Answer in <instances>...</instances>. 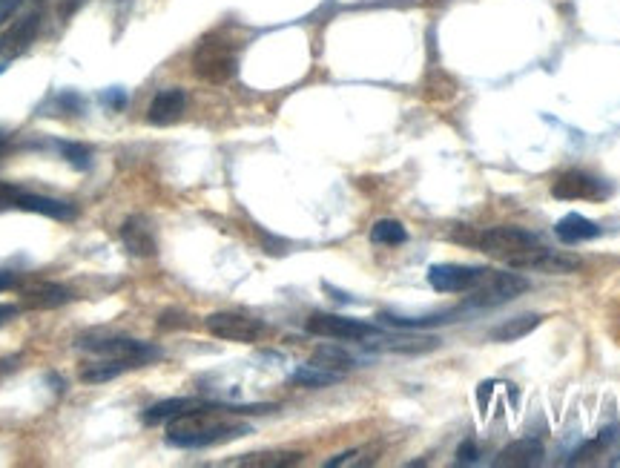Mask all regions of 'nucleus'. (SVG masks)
<instances>
[{
  "instance_id": "nucleus-1",
  "label": "nucleus",
  "mask_w": 620,
  "mask_h": 468,
  "mask_svg": "<svg viewBox=\"0 0 620 468\" xmlns=\"http://www.w3.org/2000/svg\"><path fill=\"white\" fill-rule=\"evenodd\" d=\"M244 434H250V425L233 420V414L227 411V405L219 402H207L201 408L184 411L167 423V446L173 448H210L239 440Z\"/></svg>"
},
{
  "instance_id": "nucleus-2",
  "label": "nucleus",
  "mask_w": 620,
  "mask_h": 468,
  "mask_svg": "<svg viewBox=\"0 0 620 468\" xmlns=\"http://www.w3.org/2000/svg\"><path fill=\"white\" fill-rule=\"evenodd\" d=\"M480 247L483 253L506 262L509 268L520 270H540V262L546 259L549 247L540 245V239L532 230L523 227H488L486 233H480Z\"/></svg>"
},
{
  "instance_id": "nucleus-3",
  "label": "nucleus",
  "mask_w": 620,
  "mask_h": 468,
  "mask_svg": "<svg viewBox=\"0 0 620 468\" xmlns=\"http://www.w3.org/2000/svg\"><path fill=\"white\" fill-rule=\"evenodd\" d=\"M0 210H23V213H38L55 222H75L78 219V207L72 201L52 199L41 193H29L18 184L0 181Z\"/></svg>"
},
{
  "instance_id": "nucleus-4",
  "label": "nucleus",
  "mask_w": 620,
  "mask_h": 468,
  "mask_svg": "<svg viewBox=\"0 0 620 468\" xmlns=\"http://www.w3.org/2000/svg\"><path fill=\"white\" fill-rule=\"evenodd\" d=\"M239 67V58H236V46L224 38H204L196 52H193V72L199 75L201 81H210V84H224L236 75Z\"/></svg>"
},
{
  "instance_id": "nucleus-5",
  "label": "nucleus",
  "mask_w": 620,
  "mask_h": 468,
  "mask_svg": "<svg viewBox=\"0 0 620 468\" xmlns=\"http://www.w3.org/2000/svg\"><path fill=\"white\" fill-rule=\"evenodd\" d=\"M305 328H308V334L339 339V342H365V339L379 334L377 325L354 319V316H339V313H313L305 322Z\"/></svg>"
},
{
  "instance_id": "nucleus-6",
  "label": "nucleus",
  "mask_w": 620,
  "mask_h": 468,
  "mask_svg": "<svg viewBox=\"0 0 620 468\" xmlns=\"http://www.w3.org/2000/svg\"><path fill=\"white\" fill-rule=\"evenodd\" d=\"M526 288H529V282L520 279V276H514V273L488 270L483 285L477 290H471L468 305H471V308H497V305H506L511 299H517Z\"/></svg>"
},
{
  "instance_id": "nucleus-7",
  "label": "nucleus",
  "mask_w": 620,
  "mask_h": 468,
  "mask_svg": "<svg viewBox=\"0 0 620 468\" xmlns=\"http://www.w3.org/2000/svg\"><path fill=\"white\" fill-rule=\"evenodd\" d=\"M204 328L216 339L224 342H256L259 336L265 334V325L253 316H244V313H210L204 319Z\"/></svg>"
},
{
  "instance_id": "nucleus-8",
  "label": "nucleus",
  "mask_w": 620,
  "mask_h": 468,
  "mask_svg": "<svg viewBox=\"0 0 620 468\" xmlns=\"http://www.w3.org/2000/svg\"><path fill=\"white\" fill-rule=\"evenodd\" d=\"M488 268H471V265H431L428 268V285L437 293H471L483 285Z\"/></svg>"
},
{
  "instance_id": "nucleus-9",
  "label": "nucleus",
  "mask_w": 620,
  "mask_h": 468,
  "mask_svg": "<svg viewBox=\"0 0 620 468\" xmlns=\"http://www.w3.org/2000/svg\"><path fill=\"white\" fill-rule=\"evenodd\" d=\"M552 193L554 199L563 201H577V199L600 201L609 196V187H606L600 179H595V176H589V173L569 170V173H563V176L554 179Z\"/></svg>"
},
{
  "instance_id": "nucleus-10",
  "label": "nucleus",
  "mask_w": 620,
  "mask_h": 468,
  "mask_svg": "<svg viewBox=\"0 0 620 468\" xmlns=\"http://www.w3.org/2000/svg\"><path fill=\"white\" fill-rule=\"evenodd\" d=\"M41 21H44L41 12H29V15H23L21 21H15L0 35V55H3V61L18 58V55H23L29 46L35 44V38L41 32Z\"/></svg>"
},
{
  "instance_id": "nucleus-11",
  "label": "nucleus",
  "mask_w": 620,
  "mask_h": 468,
  "mask_svg": "<svg viewBox=\"0 0 620 468\" xmlns=\"http://www.w3.org/2000/svg\"><path fill=\"white\" fill-rule=\"evenodd\" d=\"M153 365L150 357H101L95 362H89L87 368L81 371V379L89 382V385H101V382H110V379H118L121 374H130L135 368H147Z\"/></svg>"
},
{
  "instance_id": "nucleus-12",
  "label": "nucleus",
  "mask_w": 620,
  "mask_h": 468,
  "mask_svg": "<svg viewBox=\"0 0 620 468\" xmlns=\"http://www.w3.org/2000/svg\"><path fill=\"white\" fill-rule=\"evenodd\" d=\"M121 245L130 256L138 259H150L158 253V239L153 233V224L147 222L144 216H130L127 222L121 224Z\"/></svg>"
},
{
  "instance_id": "nucleus-13",
  "label": "nucleus",
  "mask_w": 620,
  "mask_h": 468,
  "mask_svg": "<svg viewBox=\"0 0 620 468\" xmlns=\"http://www.w3.org/2000/svg\"><path fill=\"white\" fill-rule=\"evenodd\" d=\"M187 107V92L178 90V87H170V90H161L150 101L147 107V121L155 124V127H170L181 118V112Z\"/></svg>"
},
{
  "instance_id": "nucleus-14",
  "label": "nucleus",
  "mask_w": 620,
  "mask_h": 468,
  "mask_svg": "<svg viewBox=\"0 0 620 468\" xmlns=\"http://www.w3.org/2000/svg\"><path fill=\"white\" fill-rule=\"evenodd\" d=\"M365 348L371 351H394V354H425L440 348L437 336H371L365 339Z\"/></svg>"
},
{
  "instance_id": "nucleus-15",
  "label": "nucleus",
  "mask_w": 620,
  "mask_h": 468,
  "mask_svg": "<svg viewBox=\"0 0 620 468\" xmlns=\"http://www.w3.org/2000/svg\"><path fill=\"white\" fill-rule=\"evenodd\" d=\"M72 299H75L72 290L58 285V282H38V285L23 290V305L35 308V311H52V308L67 305Z\"/></svg>"
},
{
  "instance_id": "nucleus-16",
  "label": "nucleus",
  "mask_w": 620,
  "mask_h": 468,
  "mask_svg": "<svg viewBox=\"0 0 620 468\" xmlns=\"http://www.w3.org/2000/svg\"><path fill=\"white\" fill-rule=\"evenodd\" d=\"M543 443L540 440H517V443H509L497 454L494 466H509V468H529V466H540L543 463Z\"/></svg>"
},
{
  "instance_id": "nucleus-17",
  "label": "nucleus",
  "mask_w": 620,
  "mask_h": 468,
  "mask_svg": "<svg viewBox=\"0 0 620 468\" xmlns=\"http://www.w3.org/2000/svg\"><path fill=\"white\" fill-rule=\"evenodd\" d=\"M554 233L563 245H577V242H589V239H598L600 227L592 219L580 216V213H569L563 216L560 222L554 224Z\"/></svg>"
},
{
  "instance_id": "nucleus-18",
  "label": "nucleus",
  "mask_w": 620,
  "mask_h": 468,
  "mask_svg": "<svg viewBox=\"0 0 620 468\" xmlns=\"http://www.w3.org/2000/svg\"><path fill=\"white\" fill-rule=\"evenodd\" d=\"M201 405H207V400H201V397H173V400H161L144 411V423L147 425L170 423V420L178 417V414L193 411V408H201Z\"/></svg>"
},
{
  "instance_id": "nucleus-19",
  "label": "nucleus",
  "mask_w": 620,
  "mask_h": 468,
  "mask_svg": "<svg viewBox=\"0 0 620 468\" xmlns=\"http://www.w3.org/2000/svg\"><path fill=\"white\" fill-rule=\"evenodd\" d=\"M302 463L299 451H259V454H244L230 460L227 466H250V468H285Z\"/></svg>"
},
{
  "instance_id": "nucleus-20",
  "label": "nucleus",
  "mask_w": 620,
  "mask_h": 468,
  "mask_svg": "<svg viewBox=\"0 0 620 468\" xmlns=\"http://www.w3.org/2000/svg\"><path fill=\"white\" fill-rule=\"evenodd\" d=\"M313 362L322 365V368H331V371H339V374H348L362 365V359L354 357L348 348H339V345H319L313 351Z\"/></svg>"
},
{
  "instance_id": "nucleus-21",
  "label": "nucleus",
  "mask_w": 620,
  "mask_h": 468,
  "mask_svg": "<svg viewBox=\"0 0 620 468\" xmlns=\"http://www.w3.org/2000/svg\"><path fill=\"white\" fill-rule=\"evenodd\" d=\"M342 377H345V374H339V371H331V368H322V365L310 362V365L296 368V371L290 374V382L305 385V388H328V385H336Z\"/></svg>"
},
{
  "instance_id": "nucleus-22",
  "label": "nucleus",
  "mask_w": 620,
  "mask_h": 468,
  "mask_svg": "<svg viewBox=\"0 0 620 468\" xmlns=\"http://www.w3.org/2000/svg\"><path fill=\"white\" fill-rule=\"evenodd\" d=\"M540 325V316L537 313H523V316H514L509 322H503L500 328L491 331V339L494 342H517L526 334H532L534 328Z\"/></svg>"
},
{
  "instance_id": "nucleus-23",
  "label": "nucleus",
  "mask_w": 620,
  "mask_h": 468,
  "mask_svg": "<svg viewBox=\"0 0 620 468\" xmlns=\"http://www.w3.org/2000/svg\"><path fill=\"white\" fill-rule=\"evenodd\" d=\"M371 242L388 247L405 245V242H408V230L399 222H394V219H379V222L371 227Z\"/></svg>"
},
{
  "instance_id": "nucleus-24",
  "label": "nucleus",
  "mask_w": 620,
  "mask_h": 468,
  "mask_svg": "<svg viewBox=\"0 0 620 468\" xmlns=\"http://www.w3.org/2000/svg\"><path fill=\"white\" fill-rule=\"evenodd\" d=\"M55 147H58L61 156L67 158L69 167H75L81 173L92 167V150H89L87 144H81V141H58Z\"/></svg>"
},
{
  "instance_id": "nucleus-25",
  "label": "nucleus",
  "mask_w": 620,
  "mask_h": 468,
  "mask_svg": "<svg viewBox=\"0 0 620 468\" xmlns=\"http://www.w3.org/2000/svg\"><path fill=\"white\" fill-rule=\"evenodd\" d=\"M52 104L58 107V112H69V115H81V112H84V107H87V104H84V98L72 90L58 92V95L52 98Z\"/></svg>"
},
{
  "instance_id": "nucleus-26",
  "label": "nucleus",
  "mask_w": 620,
  "mask_h": 468,
  "mask_svg": "<svg viewBox=\"0 0 620 468\" xmlns=\"http://www.w3.org/2000/svg\"><path fill=\"white\" fill-rule=\"evenodd\" d=\"M101 104L112 112H121L127 107V92L121 90V87H112V90H104L101 92Z\"/></svg>"
},
{
  "instance_id": "nucleus-27",
  "label": "nucleus",
  "mask_w": 620,
  "mask_h": 468,
  "mask_svg": "<svg viewBox=\"0 0 620 468\" xmlns=\"http://www.w3.org/2000/svg\"><path fill=\"white\" fill-rule=\"evenodd\" d=\"M480 460V448L474 440H465L463 446L457 448V463H463V466H474Z\"/></svg>"
},
{
  "instance_id": "nucleus-28",
  "label": "nucleus",
  "mask_w": 620,
  "mask_h": 468,
  "mask_svg": "<svg viewBox=\"0 0 620 468\" xmlns=\"http://www.w3.org/2000/svg\"><path fill=\"white\" fill-rule=\"evenodd\" d=\"M21 354H9V357H0V382L6 377H12L18 368H21Z\"/></svg>"
},
{
  "instance_id": "nucleus-29",
  "label": "nucleus",
  "mask_w": 620,
  "mask_h": 468,
  "mask_svg": "<svg viewBox=\"0 0 620 468\" xmlns=\"http://www.w3.org/2000/svg\"><path fill=\"white\" fill-rule=\"evenodd\" d=\"M18 285H21V273H15V270H0V293L18 288Z\"/></svg>"
},
{
  "instance_id": "nucleus-30",
  "label": "nucleus",
  "mask_w": 620,
  "mask_h": 468,
  "mask_svg": "<svg viewBox=\"0 0 620 468\" xmlns=\"http://www.w3.org/2000/svg\"><path fill=\"white\" fill-rule=\"evenodd\" d=\"M21 316V305H9V302H0V328L9 325L12 319Z\"/></svg>"
},
{
  "instance_id": "nucleus-31",
  "label": "nucleus",
  "mask_w": 620,
  "mask_h": 468,
  "mask_svg": "<svg viewBox=\"0 0 620 468\" xmlns=\"http://www.w3.org/2000/svg\"><path fill=\"white\" fill-rule=\"evenodd\" d=\"M23 0H0V26L9 21L15 12H18V6H21Z\"/></svg>"
},
{
  "instance_id": "nucleus-32",
  "label": "nucleus",
  "mask_w": 620,
  "mask_h": 468,
  "mask_svg": "<svg viewBox=\"0 0 620 468\" xmlns=\"http://www.w3.org/2000/svg\"><path fill=\"white\" fill-rule=\"evenodd\" d=\"M81 3H84V0H61V6H58L61 18H69V15H75V12L81 9Z\"/></svg>"
},
{
  "instance_id": "nucleus-33",
  "label": "nucleus",
  "mask_w": 620,
  "mask_h": 468,
  "mask_svg": "<svg viewBox=\"0 0 620 468\" xmlns=\"http://www.w3.org/2000/svg\"><path fill=\"white\" fill-rule=\"evenodd\" d=\"M6 147H9V135L0 130V153H6Z\"/></svg>"
}]
</instances>
